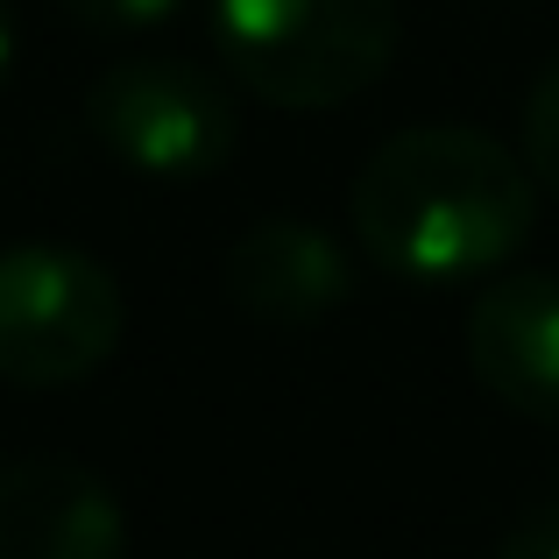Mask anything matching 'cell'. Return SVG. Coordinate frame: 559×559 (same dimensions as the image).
<instances>
[{
	"instance_id": "277c9868",
	"label": "cell",
	"mask_w": 559,
	"mask_h": 559,
	"mask_svg": "<svg viewBox=\"0 0 559 559\" xmlns=\"http://www.w3.org/2000/svg\"><path fill=\"white\" fill-rule=\"evenodd\" d=\"M85 121L114 164L156 185H199L234 156V93L191 57H121L93 79Z\"/></svg>"
},
{
	"instance_id": "ba28073f",
	"label": "cell",
	"mask_w": 559,
	"mask_h": 559,
	"mask_svg": "<svg viewBox=\"0 0 559 559\" xmlns=\"http://www.w3.org/2000/svg\"><path fill=\"white\" fill-rule=\"evenodd\" d=\"M518 156H524V170H532V185L559 199V57L538 71L532 99H524V150Z\"/></svg>"
},
{
	"instance_id": "30bf717a",
	"label": "cell",
	"mask_w": 559,
	"mask_h": 559,
	"mask_svg": "<svg viewBox=\"0 0 559 559\" xmlns=\"http://www.w3.org/2000/svg\"><path fill=\"white\" fill-rule=\"evenodd\" d=\"M503 559H559V510L518 524V532H510V546H503Z\"/></svg>"
},
{
	"instance_id": "7a4b0ae2",
	"label": "cell",
	"mask_w": 559,
	"mask_h": 559,
	"mask_svg": "<svg viewBox=\"0 0 559 559\" xmlns=\"http://www.w3.org/2000/svg\"><path fill=\"white\" fill-rule=\"evenodd\" d=\"M213 43L262 107H347L396 57V0H213Z\"/></svg>"
},
{
	"instance_id": "3957f363",
	"label": "cell",
	"mask_w": 559,
	"mask_h": 559,
	"mask_svg": "<svg viewBox=\"0 0 559 559\" xmlns=\"http://www.w3.org/2000/svg\"><path fill=\"white\" fill-rule=\"evenodd\" d=\"M121 284L85 248H0V382H14V390L85 382L121 347Z\"/></svg>"
},
{
	"instance_id": "9c48e42d",
	"label": "cell",
	"mask_w": 559,
	"mask_h": 559,
	"mask_svg": "<svg viewBox=\"0 0 559 559\" xmlns=\"http://www.w3.org/2000/svg\"><path fill=\"white\" fill-rule=\"evenodd\" d=\"M178 8H185V0H64L71 22L107 28V36H128V28H156V22H170Z\"/></svg>"
},
{
	"instance_id": "8fae6325",
	"label": "cell",
	"mask_w": 559,
	"mask_h": 559,
	"mask_svg": "<svg viewBox=\"0 0 559 559\" xmlns=\"http://www.w3.org/2000/svg\"><path fill=\"white\" fill-rule=\"evenodd\" d=\"M8 71H14V14L0 0V85H8Z\"/></svg>"
},
{
	"instance_id": "5b68a950",
	"label": "cell",
	"mask_w": 559,
	"mask_h": 559,
	"mask_svg": "<svg viewBox=\"0 0 559 559\" xmlns=\"http://www.w3.org/2000/svg\"><path fill=\"white\" fill-rule=\"evenodd\" d=\"M467 369L518 418L559 425V276H496L467 312Z\"/></svg>"
},
{
	"instance_id": "52a82bcc",
	"label": "cell",
	"mask_w": 559,
	"mask_h": 559,
	"mask_svg": "<svg viewBox=\"0 0 559 559\" xmlns=\"http://www.w3.org/2000/svg\"><path fill=\"white\" fill-rule=\"evenodd\" d=\"M227 298L262 326H319L355 298V262L312 219H255L241 241L227 248Z\"/></svg>"
},
{
	"instance_id": "8992f818",
	"label": "cell",
	"mask_w": 559,
	"mask_h": 559,
	"mask_svg": "<svg viewBox=\"0 0 559 559\" xmlns=\"http://www.w3.org/2000/svg\"><path fill=\"white\" fill-rule=\"evenodd\" d=\"M0 559H128V510L79 461L0 467Z\"/></svg>"
},
{
	"instance_id": "6da1fadb",
	"label": "cell",
	"mask_w": 559,
	"mask_h": 559,
	"mask_svg": "<svg viewBox=\"0 0 559 559\" xmlns=\"http://www.w3.org/2000/svg\"><path fill=\"white\" fill-rule=\"evenodd\" d=\"M355 234L396 284L496 276L538 227V185L510 142L461 121L396 128L347 191Z\"/></svg>"
}]
</instances>
